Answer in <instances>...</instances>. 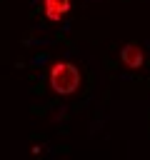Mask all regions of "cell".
Segmentation results:
<instances>
[{"mask_svg":"<svg viewBox=\"0 0 150 160\" xmlns=\"http://www.w3.org/2000/svg\"><path fill=\"white\" fill-rule=\"evenodd\" d=\"M50 88L58 95H72L80 88V70L72 62H55L50 68Z\"/></svg>","mask_w":150,"mask_h":160,"instance_id":"cell-1","label":"cell"},{"mask_svg":"<svg viewBox=\"0 0 150 160\" xmlns=\"http://www.w3.org/2000/svg\"><path fill=\"white\" fill-rule=\"evenodd\" d=\"M120 60H122V65L125 68H130V70H135V68H140L142 62H145V55H142V50L138 48V45H125L122 48V52H120Z\"/></svg>","mask_w":150,"mask_h":160,"instance_id":"cell-2","label":"cell"},{"mask_svg":"<svg viewBox=\"0 0 150 160\" xmlns=\"http://www.w3.org/2000/svg\"><path fill=\"white\" fill-rule=\"evenodd\" d=\"M42 10H45V18L58 22L68 10H70V0H45L42 2Z\"/></svg>","mask_w":150,"mask_h":160,"instance_id":"cell-3","label":"cell"}]
</instances>
